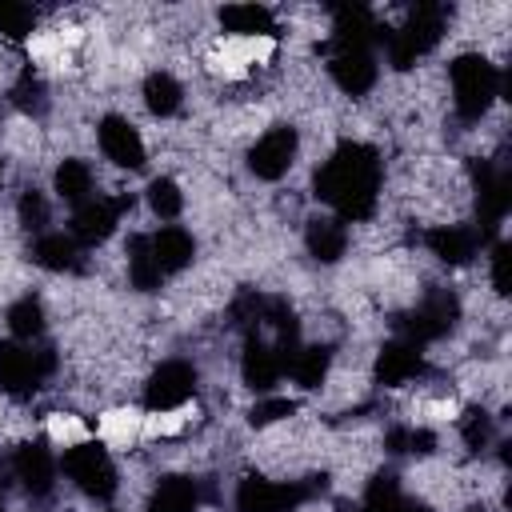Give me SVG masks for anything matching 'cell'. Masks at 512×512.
<instances>
[{
	"mask_svg": "<svg viewBox=\"0 0 512 512\" xmlns=\"http://www.w3.org/2000/svg\"><path fill=\"white\" fill-rule=\"evenodd\" d=\"M380 156L360 140H344L316 168V196L336 212V220H368L380 200Z\"/></svg>",
	"mask_w": 512,
	"mask_h": 512,
	"instance_id": "1",
	"label": "cell"
},
{
	"mask_svg": "<svg viewBox=\"0 0 512 512\" xmlns=\"http://www.w3.org/2000/svg\"><path fill=\"white\" fill-rule=\"evenodd\" d=\"M448 80H452V104H456V116L464 124H476L492 100L500 96V72L496 64H488L484 56L468 52V56H456L448 64Z\"/></svg>",
	"mask_w": 512,
	"mask_h": 512,
	"instance_id": "2",
	"label": "cell"
},
{
	"mask_svg": "<svg viewBox=\"0 0 512 512\" xmlns=\"http://www.w3.org/2000/svg\"><path fill=\"white\" fill-rule=\"evenodd\" d=\"M444 24H448V12L440 4H416L396 32H380V44L392 68H412L424 52H432L444 36Z\"/></svg>",
	"mask_w": 512,
	"mask_h": 512,
	"instance_id": "3",
	"label": "cell"
},
{
	"mask_svg": "<svg viewBox=\"0 0 512 512\" xmlns=\"http://www.w3.org/2000/svg\"><path fill=\"white\" fill-rule=\"evenodd\" d=\"M52 372H56V348H48V344L32 348L24 340L0 344V392L32 396Z\"/></svg>",
	"mask_w": 512,
	"mask_h": 512,
	"instance_id": "4",
	"label": "cell"
},
{
	"mask_svg": "<svg viewBox=\"0 0 512 512\" xmlns=\"http://www.w3.org/2000/svg\"><path fill=\"white\" fill-rule=\"evenodd\" d=\"M60 468L68 472V480H72L84 496H92V500H112V496H116V464H112V456H108L104 444L80 440V444L64 448Z\"/></svg>",
	"mask_w": 512,
	"mask_h": 512,
	"instance_id": "5",
	"label": "cell"
},
{
	"mask_svg": "<svg viewBox=\"0 0 512 512\" xmlns=\"http://www.w3.org/2000/svg\"><path fill=\"white\" fill-rule=\"evenodd\" d=\"M312 492H316V484L244 476L236 488V512H296Z\"/></svg>",
	"mask_w": 512,
	"mask_h": 512,
	"instance_id": "6",
	"label": "cell"
},
{
	"mask_svg": "<svg viewBox=\"0 0 512 512\" xmlns=\"http://www.w3.org/2000/svg\"><path fill=\"white\" fill-rule=\"evenodd\" d=\"M128 208H132V192L92 196L88 204H80V208L72 212V240H76L80 248H96V244H104Z\"/></svg>",
	"mask_w": 512,
	"mask_h": 512,
	"instance_id": "7",
	"label": "cell"
},
{
	"mask_svg": "<svg viewBox=\"0 0 512 512\" xmlns=\"http://www.w3.org/2000/svg\"><path fill=\"white\" fill-rule=\"evenodd\" d=\"M196 368L188 360H164L148 384H144V408L148 412H172V408H184L196 392Z\"/></svg>",
	"mask_w": 512,
	"mask_h": 512,
	"instance_id": "8",
	"label": "cell"
},
{
	"mask_svg": "<svg viewBox=\"0 0 512 512\" xmlns=\"http://www.w3.org/2000/svg\"><path fill=\"white\" fill-rule=\"evenodd\" d=\"M460 320V304L452 292H428L404 320V340L412 344H428L452 332V324Z\"/></svg>",
	"mask_w": 512,
	"mask_h": 512,
	"instance_id": "9",
	"label": "cell"
},
{
	"mask_svg": "<svg viewBox=\"0 0 512 512\" xmlns=\"http://www.w3.org/2000/svg\"><path fill=\"white\" fill-rule=\"evenodd\" d=\"M296 128H288V124H276V128H268L256 144H252V152H248V168H252V176H260V180H280L288 168H292V160H296Z\"/></svg>",
	"mask_w": 512,
	"mask_h": 512,
	"instance_id": "10",
	"label": "cell"
},
{
	"mask_svg": "<svg viewBox=\"0 0 512 512\" xmlns=\"http://www.w3.org/2000/svg\"><path fill=\"white\" fill-rule=\"evenodd\" d=\"M240 376H244V384L256 388V392H272V388L280 384V376H284V356H280V348H276L264 332H248L244 356H240Z\"/></svg>",
	"mask_w": 512,
	"mask_h": 512,
	"instance_id": "11",
	"label": "cell"
},
{
	"mask_svg": "<svg viewBox=\"0 0 512 512\" xmlns=\"http://www.w3.org/2000/svg\"><path fill=\"white\" fill-rule=\"evenodd\" d=\"M328 72H332V80H336L340 92L364 96L376 84L380 64H376L372 48H336V52H328Z\"/></svg>",
	"mask_w": 512,
	"mask_h": 512,
	"instance_id": "12",
	"label": "cell"
},
{
	"mask_svg": "<svg viewBox=\"0 0 512 512\" xmlns=\"http://www.w3.org/2000/svg\"><path fill=\"white\" fill-rule=\"evenodd\" d=\"M96 140H100V152L116 164V168H144V140H140V132L124 120V116H104L100 124H96Z\"/></svg>",
	"mask_w": 512,
	"mask_h": 512,
	"instance_id": "13",
	"label": "cell"
},
{
	"mask_svg": "<svg viewBox=\"0 0 512 512\" xmlns=\"http://www.w3.org/2000/svg\"><path fill=\"white\" fill-rule=\"evenodd\" d=\"M12 468H16V480L32 492V496H48L52 484H56V456L48 448V440H32V444H20L16 456H12Z\"/></svg>",
	"mask_w": 512,
	"mask_h": 512,
	"instance_id": "14",
	"label": "cell"
},
{
	"mask_svg": "<svg viewBox=\"0 0 512 512\" xmlns=\"http://www.w3.org/2000/svg\"><path fill=\"white\" fill-rule=\"evenodd\" d=\"M424 244L444 264H468L476 256V248L484 244V236L472 224H436V228L424 232Z\"/></svg>",
	"mask_w": 512,
	"mask_h": 512,
	"instance_id": "15",
	"label": "cell"
},
{
	"mask_svg": "<svg viewBox=\"0 0 512 512\" xmlns=\"http://www.w3.org/2000/svg\"><path fill=\"white\" fill-rule=\"evenodd\" d=\"M420 372H424V352H420V344H412V340H392V344H384L380 356H376V380H380L384 388H400V384L416 380Z\"/></svg>",
	"mask_w": 512,
	"mask_h": 512,
	"instance_id": "16",
	"label": "cell"
},
{
	"mask_svg": "<svg viewBox=\"0 0 512 512\" xmlns=\"http://www.w3.org/2000/svg\"><path fill=\"white\" fill-rule=\"evenodd\" d=\"M220 28L236 40H272L276 36V16L264 4H224L220 8Z\"/></svg>",
	"mask_w": 512,
	"mask_h": 512,
	"instance_id": "17",
	"label": "cell"
},
{
	"mask_svg": "<svg viewBox=\"0 0 512 512\" xmlns=\"http://www.w3.org/2000/svg\"><path fill=\"white\" fill-rule=\"evenodd\" d=\"M32 260L48 272H80L84 248L72 240V232H40L32 240Z\"/></svg>",
	"mask_w": 512,
	"mask_h": 512,
	"instance_id": "18",
	"label": "cell"
},
{
	"mask_svg": "<svg viewBox=\"0 0 512 512\" xmlns=\"http://www.w3.org/2000/svg\"><path fill=\"white\" fill-rule=\"evenodd\" d=\"M148 244H152L156 268H160L164 276H172V272L188 268V264H192V256H196V240H192V232H188V228H180V224H164L160 232H152V236H148Z\"/></svg>",
	"mask_w": 512,
	"mask_h": 512,
	"instance_id": "19",
	"label": "cell"
},
{
	"mask_svg": "<svg viewBox=\"0 0 512 512\" xmlns=\"http://www.w3.org/2000/svg\"><path fill=\"white\" fill-rule=\"evenodd\" d=\"M304 244H308V252H312L320 264H336V260L344 256V248H348V228H344V220H336V216H316V220H308Z\"/></svg>",
	"mask_w": 512,
	"mask_h": 512,
	"instance_id": "20",
	"label": "cell"
},
{
	"mask_svg": "<svg viewBox=\"0 0 512 512\" xmlns=\"http://www.w3.org/2000/svg\"><path fill=\"white\" fill-rule=\"evenodd\" d=\"M328 368H332V348L328 344H300L288 360V376L300 384V388H320L328 380Z\"/></svg>",
	"mask_w": 512,
	"mask_h": 512,
	"instance_id": "21",
	"label": "cell"
},
{
	"mask_svg": "<svg viewBox=\"0 0 512 512\" xmlns=\"http://www.w3.org/2000/svg\"><path fill=\"white\" fill-rule=\"evenodd\" d=\"M92 188H96V176H92V164L88 160H76V156L60 160V168H56V192H60L64 204H72V208L88 204L96 196Z\"/></svg>",
	"mask_w": 512,
	"mask_h": 512,
	"instance_id": "22",
	"label": "cell"
},
{
	"mask_svg": "<svg viewBox=\"0 0 512 512\" xmlns=\"http://www.w3.org/2000/svg\"><path fill=\"white\" fill-rule=\"evenodd\" d=\"M200 508V488L192 476H164L148 500V512H196Z\"/></svg>",
	"mask_w": 512,
	"mask_h": 512,
	"instance_id": "23",
	"label": "cell"
},
{
	"mask_svg": "<svg viewBox=\"0 0 512 512\" xmlns=\"http://www.w3.org/2000/svg\"><path fill=\"white\" fill-rule=\"evenodd\" d=\"M124 256H128V284L136 292H156L160 280H164V272L156 268V256H152L148 236H132L128 248H124Z\"/></svg>",
	"mask_w": 512,
	"mask_h": 512,
	"instance_id": "24",
	"label": "cell"
},
{
	"mask_svg": "<svg viewBox=\"0 0 512 512\" xmlns=\"http://www.w3.org/2000/svg\"><path fill=\"white\" fill-rule=\"evenodd\" d=\"M144 104H148V112H156V116H172V112H180V104H184V88H180V80L168 76V72H152V76L144 80Z\"/></svg>",
	"mask_w": 512,
	"mask_h": 512,
	"instance_id": "25",
	"label": "cell"
},
{
	"mask_svg": "<svg viewBox=\"0 0 512 512\" xmlns=\"http://www.w3.org/2000/svg\"><path fill=\"white\" fill-rule=\"evenodd\" d=\"M8 332L24 344H32L40 332H44V304L36 296H20L12 308H8Z\"/></svg>",
	"mask_w": 512,
	"mask_h": 512,
	"instance_id": "26",
	"label": "cell"
},
{
	"mask_svg": "<svg viewBox=\"0 0 512 512\" xmlns=\"http://www.w3.org/2000/svg\"><path fill=\"white\" fill-rule=\"evenodd\" d=\"M384 448L392 456H428L436 448V436L428 428H416V424H396L384 432Z\"/></svg>",
	"mask_w": 512,
	"mask_h": 512,
	"instance_id": "27",
	"label": "cell"
},
{
	"mask_svg": "<svg viewBox=\"0 0 512 512\" xmlns=\"http://www.w3.org/2000/svg\"><path fill=\"white\" fill-rule=\"evenodd\" d=\"M12 104H16L20 112H28V116H40V112L48 108V88H44V80H40L32 68H24V72L16 76V84H12Z\"/></svg>",
	"mask_w": 512,
	"mask_h": 512,
	"instance_id": "28",
	"label": "cell"
},
{
	"mask_svg": "<svg viewBox=\"0 0 512 512\" xmlns=\"http://www.w3.org/2000/svg\"><path fill=\"white\" fill-rule=\"evenodd\" d=\"M148 204H152V212H156L160 220H176L180 208H184V192H180V184H176L172 176H156V180L148 184Z\"/></svg>",
	"mask_w": 512,
	"mask_h": 512,
	"instance_id": "29",
	"label": "cell"
},
{
	"mask_svg": "<svg viewBox=\"0 0 512 512\" xmlns=\"http://www.w3.org/2000/svg\"><path fill=\"white\" fill-rule=\"evenodd\" d=\"M400 504H404V492H400V480L392 472L376 476L364 492V512H400Z\"/></svg>",
	"mask_w": 512,
	"mask_h": 512,
	"instance_id": "30",
	"label": "cell"
},
{
	"mask_svg": "<svg viewBox=\"0 0 512 512\" xmlns=\"http://www.w3.org/2000/svg\"><path fill=\"white\" fill-rule=\"evenodd\" d=\"M32 28H36V8L0 0V36H8V40H24V36H32Z\"/></svg>",
	"mask_w": 512,
	"mask_h": 512,
	"instance_id": "31",
	"label": "cell"
},
{
	"mask_svg": "<svg viewBox=\"0 0 512 512\" xmlns=\"http://www.w3.org/2000/svg\"><path fill=\"white\" fill-rule=\"evenodd\" d=\"M460 436H464V444H468L472 452L488 448V440H492V416H488L484 408H468V412L460 416Z\"/></svg>",
	"mask_w": 512,
	"mask_h": 512,
	"instance_id": "32",
	"label": "cell"
},
{
	"mask_svg": "<svg viewBox=\"0 0 512 512\" xmlns=\"http://www.w3.org/2000/svg\"><path fill=\"white\" fill-rule=\"evenodd\" d=\"M20 224L28 228V232H48V200H44V192H36V188H28L24 196H20Z\"/></svg>",
	"mask_w": 512,
	"mask_h": 512,
	"instance_id": "33",
	"label": "cell"
},
{
	"mask_svg": "<svg viewBox=\"0 0 512 512\" xmlns=\"http://www.w3.org/2000/svg\"><path fill=\"white\" fill-rule=\"evenodd\" d=\"M296 412V400H288V396H264V400H256V408H252V424L256 428H268V424H280V420H288Z\"/></svg>",
	"mask_w": 512,
	"mask_h": 512,
	"instance_id": "34",
	"label": "cell"
},
{
	"mask_svg": "<svg viewBox=\"0 0 512 512\" xmlns=\"http://www.w3.org/2000/svg\"><path fill=\"white\" fill-rule=\"evenodd\" d=\"M136 428H140V416L136 412H108L104 424H100L104 440H112V444H128L136 436Z\"/></svg>",
	"mask_w": 512,
	"mask_h": 512,
	"instance_id": "35",
	"label": "cell"
},
{
	"mask_svg": "<svg viewBox=\"0 0 512 512\" xmlns=\"http://www.w3.org/2000/svg\"><path fill=\"white\" fill-rule=\"evenodd\" d=\"M508 260H512V256H508V244H496V248H492V288H496L500 296L508 292Z\"/></svg>",
	"mask_w": 512,
	"mask_h": 512,
	"instance_id": "36",
	"label": "cell"
},
{
	"mask_svg": "<svg viewBox=\"0 0 512 512\" xmlns=\"http://www.w3.org/2000/svg\"><path fill=\"white\" fill-rule=\"evenodd\" d=\"M400 512H428V508H420V504H412V500H404V504H400Z\"/></svg>",
	"mask_w": 512,
	"mask_h": 512,
	"instance_id": "37",
	"label": "cell"
},
{
	"mask_svg": "<svg viewBox=\"0 0 512 512\" xmlns=\"http://www.w3.org/2000/svg\"><path fill=\"white\" fill-rule=\"evenodd\" d=\"M0 512H4V496H0Z\"/></svg>",
	"mask_w": 512,
	"mask_h": 512,
	"instance_id": "38",
	"label": "cell"
},
{
	"mask_svg": "<svg viewBox=\"0 0 512 512\" xmlns=\"http://www.w3.org/2000/svg\"><path fill=\"white\" fill-rule=\"evenodd\" d=\"M0 180H4V168H0Z\"/></svg>",
	"mask_w": 512,
	"mask_h": 512,
	"instance_id": "39",
	"label": "cell"
},
{
	"mask_svg": "<svg viewBox=\"0 0 512 512\" xmlns=\"http://www.w3.org/2000/svg\"><path fill=\"white\" fill-rule=\"evenodd\" d=\"M476 512H480V508H476Z\"/></svg>",
	"mask_w": 512,
	"mask_h": 512,
	"instance_id": "40",
	"label": "cell"
}]
</instances>
